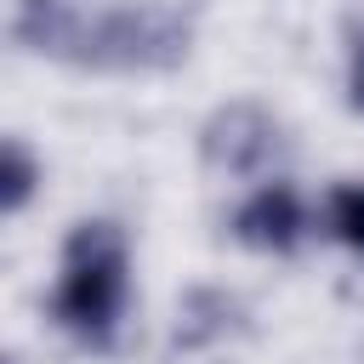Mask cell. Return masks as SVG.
<instances>
[{"label":"cell","mask_w":364,"mask_h":364,"mask_svg":"<svg viewBox=\"0 0 364 364\" xmlns=\"http://www.w3.org/2000/svg\"><path fill=\"white\" fill-rule=\"evenodd\" d=\"M125 307H131V239L114 216H80L63 233L46 313L74 347L108 353L125 330Z\"/></svg>","instance_id":"cell-1"},{"label":"cell","mask_w":364,"mask_h":364,"mask_svg":"<svg viewBox=\"0 0 364 364\" xmlns=\"http://www.w3.org/2000/svg\"><path fill=\"white\" fill-rule=\"evenodd\" d=\"M199 11L182 0H119L97 6L80 68L85 74H171L193 57Z\"/></svg>","instance_id":"cell-2"},{"label":"cell","mask_w":364,"mask_h":364,"mask_svg":"<svg viewBox=\"0 0 364 364\" xmlns=\"http://www.w3.org/2000/svg\"><path fill=\"white\" fill-rule=\"evenodd\" d=\"M284 159V125L256 97H228L199 119V165L228 182H267Z\"/></svg>","instance_id":"cell-3"},{"label":"cell","mask_w":364,"mask_h":364,"mask_svg":"<svg viewBox=\"0 0 364 364\" xmlns=\"http://www.w3.org/2000/svg\"><path fill=\"white\" fill-rule=\"evenodd\" d=\"M228 233H233V245H245V250H256V256H290V250L307 245L313 210H307V199H301L284 176H267V182H256V188L233 205Z\"/></svg>","instance_id":"cell-4"},{"label":"cell","mask_w":364,"mask_h":364,"mask_svg":"<svg viewBox=\"0 0 364 364\" xmlns=\"http://www.w3.org/2000/svg\"><path fill=\"white\" fill-rule=\"evenodd\" d=\"M97 6L102 0H11V46L28 57L80 68Z\"/></svg>","instance_id":"cell-5"},{"label":"cell","mask_w":364,"mask_h":364,"mask_svg":"<svg viewBox=\"0 0 364 364\" xmlns=\"http://www.w3.org/2000/svg\"><path fill=\"white\" fill-rule=\"evenodd\" d=\"M239 330H245V296L239 290L199 279L176 296V318H171V347L176 353H210Z\"/></svg>","instance_id":"cell-6"},{"label":"cell","mask_w":364,"mask_h":364,"mask_svg":"<svg viewBox=\"0 0 364 364\" xmlns=\"http://www.w3.org/2000/svg\"><path fill=\"white\" fill-rule=\"evenodd\" d=\"M40 182H46V159L23 136H6L0 142V216H23L40 199Z\"/></svg>","instance_id":"cell-7"},{"label":"cell","mask_w":364,"mask_h":364,"mask_svg":"<svg viewBox=\"0 0 364 364\" xmlns=\"http://www.w3.org/2000/svg\"><path fill=\"white\" fill-rule=\"evenodd\" d=\"M318 222H324V233H330L341 250L364 256V182H336V188L324 193Z\"/></svg>","instance_id":"cell-8"},{"label":"cell","mask_w":364,"mask_h":364,"mask_svg":"<svg viewBox=\"0 0 364 364\" xmlns=\"http://www.w3.org/2000/svg\"><path fill=\"white\" fill-rule=\"evenodd\" d=\"M347 108L364 119V23L347 34Z\"/></svg>","instance_id":"cell-9"}]
</instances>
